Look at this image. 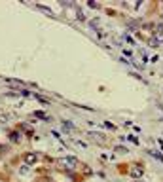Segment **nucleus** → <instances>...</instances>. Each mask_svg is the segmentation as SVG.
<instances>
[{
  "label": "nucleus",
  "instance_id": "1",
  "mask_svg": "<svg viewBox=\"0 0 163 182\" xmlns=\"http://www.w3.org/2000/svg\"><path fill=\"white\" fill-rule=\"evenodd\" d=\"M61 163H63L65 167H70V169H72V167L78 165V161H76L74 158H63V159H61Z\"/></svg>",
  "mask_w": 163,
  "mask_h": 182
},
{
  "label": "nucleus",
  "instance_id": "2",
  "mask_svg": "<svg viewBox=\"0 0 163 182\" xmlns=\"http://www.w3.org/2000/svg\"><path fill=\"white\" fill-rule=\"evenodd\" d=\"M36 159H38V155H36V154H32V152L25 154V163H27V165H32V163H36Z\"/></svg>",
  "mask_w": 163,
  "mask_h": 182
},
{
  "label": "nucleus",
  "instance_id": "3",
  "mask_svg": "<svg viewBox=\"0 0 163 182\" xmlns=\"http://www.w3.org/2000/svg\"><path fill=\"white\" fill-rule=\"evenodd\" d=\"M129 175L133 176V178H139V176H142V169H140V167H137V165H135V167H131Z\"/></svg>",
  "mask_w": 163,
  "mask_h": 182
},
{
  "label": "nucleus",
  "instance_id": "4",
  "mask_svg": "<svg viewBox=\"0 0 163 182\" xmlns=\"http://www.w3.org/2000/svg\"><path fill=\"white\" fill-rule=\"evenodd\" d=\"M148 154L152 155V158H157V159H161V161H163V154H161V152H156V150H150Z\"/></svg>",
  "mask_w": 163,
  "mask_h": 182
},
{
  "label": "nucleus",
  "instance_id": "5",
  "mask_svg": "<svg viewBox=\"0 0 163 182\" xmlns=\"http://www.w3.org/2000/svg\"><path fill=\"white\" fill-rule=\"evenodd\" d=\"M10 139H12V140H13V142H17V140H19V139H21V135H19L17 131H13V133H10Z\"/></svg>",
  "mask_w": 163,
  "mask_h": 182
},
{
  "label": "nucleus",
  "instance_id": "6",
  "mask_svg": "<svg viewBox=\"0 0 163 182\" xmlns=\"http://www.w3.org/2000/svg\"><path fill=\"white\" fill-rule=\"evenodd\" d=\"M34 116H36V118H42V119H48V116H46L44 112H36V114H34Z\"/></svg>",
  "mask_w": 163,
  "mask_h": 182
},
{
  "label": "nucleus",
  "instance_id": "7",
  "mask_svg": "<svg viewBox=\"0 0 163 182\" xmlns=\"http://www.w3.org/2000/svg\"><path fill=\"white\" fill-rule=\"evenodd\" d=\"M8 119H10L8 114H0V122H8Z\"/></svg>",
  "mask_w": 163,
  "mask_h": 182
},
{
  "label": "nucleus",
  "instance_id": "8",
  "mask_svg": "<svg viewBox=\"0 0 163 182\" xmlns=\"http://www.w3.org/2000/svg\"><path fill=\"white\" fill-rule=\"evenodd\" d=\"M19 95H23V97H29V95H30V91H27V89H21V91H19Z\"/></svg>",
  "mask_w": 163,
  "mask_h": 182
},
{
  "label": "nucleus",
  "instance_id": "9",
  "mask_svg": "<svg viewBox=\"0 0 163 182\" xmlns=\"http://www.w3.org/2000/svg\"><path fill=\"white\" fill-rule=\"evenodd\" d=\"M63 127H65V129H68V131L72 129V125H70V122H63Z\"/></svg>",
  "mask_w": 163,
  "mask_h": 182
},
{
  "label": "nucleus",
  "instance_id": "10",
  "mask_svg": "<svg viewBox=\"0 0 163 182\" xmlns=\"http://www.w3.org/2000/svg\"><path fill=\"white\" fill-rule=\"evenodd\" d=\"M127 139H129V140H131V142H135V144H139V139H137V137H133V135H131V137H127Z\"/></svg>",
  "mask_w": 163,
  "mask_h": 182
},
{
  "label": "nucleus",
  "instance_id": "11",
  "mask_svg": "<svg viewBox=\"0 0 163 182\" xmlns=\"http://www.w3.org/2000/svg\"><path fill=\"white\" fill-rule=\"evenodd\" d=\"M78 19H80V21H84V19H85V15L82 13V12H78Z\"/></svg>",
  "mask_w": 163,
  "mask_h": 182
}]
</instances>
